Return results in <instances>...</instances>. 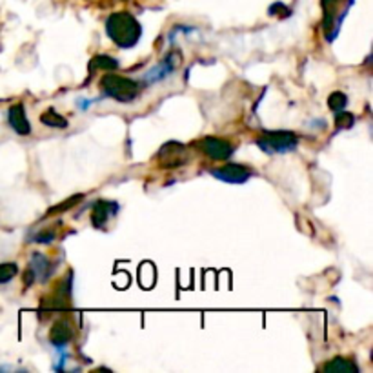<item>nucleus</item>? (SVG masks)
Listing matches in <instances>:
<instances>
[{
  "label": "nucleus",
  "instance_id": "f03ea898",
  "mask_svg": "<svg viewBox=\"0 0 373 373\" xmlns=\"http://www.w3.org/2000/svg\"><path fill=\"white\" fill-rule=\"evenodd\" d=\"M100 89H102L104 97L122 104L133 102L140 93L139 82H135V80H131V78L128 77L115 75V73L104 75L102 80H100Z\"/></svg>",
  "mask_w": 373,
  "mask_h": 373
},
{
  "label": "nucleus",
  "instance_id": "7ed1b4c3",
  "mask_svg": "<svg viewBox=\"0 0 373 373\" xmlns=\"http://www.w3.org/2000/svg\"><path fill=\"white\" fill-rule=\"evenodd\" d=\"M299 144V139H297L295 133L284 130L277 131H264V135L257 139V146L260 150H264L266 153H288V151H293Z\"/></svg>",
  "mask_w": 373,
  "mask_h": 373
},
{
  "label": "nucleus",
  "instance_id": "2eb2a0df",
  "mask_svg": "<svg viewBox=\"0 0 373 373\" xmlns=\"http://www.w3.org/2000/svg\"><path fill=\"white\" fill-rule=\"evenodd\" d=\"M346 104H348V97H346V93H342V91H333V93L328 97V106H330V109L335 111V113L346 108Z\"/></svg>",
  "mask_w": 373,
  "mask_h": 373
},
{
  "label": "nucleus",
  "instance_id": "39448f33",
  "mask_svg": "<svg viewBox=\"0 0 373 373\" xmlns=\"http://www.w3.org/2000/svg\"><path fill=\"white\" fill-rule=\"evenodd\" d=\"M201 150L213 161H228L229 157L234 155L235 146L226 139L206 137V139L201 140Z\"/></svg>",
  "mask_w": 373,
  "mask_h": 373
},
{
  "label": "nucleus",
  "instance_id": "20e7f679",
  "mask_svg": "<svg viewBox=\"0 0 373 373\" xmlns=\"http://www.w3.org/2000/svg\"><path fill=\"white\" fill-rule=\"evenodd\" d=\"M215 179L226 182V184H244L253 175V171L242 164H226V166L215 168L210 171Z\"/></svg>",
  "mask_w": 373,
  "mask_h": 373
},
{
  "label": "nucleus",
  "instance_id": "f257e3e1",
  "mask_svg": "<svg viewBox=\"0 0 373 373\" xmlns=\"http://www.w3.org/2000/svg\"><path fill=\"white\" fill-rule=\"evenodd\" d=\"M106 33L115 46L130 49L139 44L140 36H142V27L135 16H131L130 13H115L106 22Z\"/></svg>",
  "mask_w": 373,
  "mask_h": 373
},
{
  "label": "nucleus",
  "instance_id": "423d86ee",
  "mask_svg": "<svg viewBox=\"0 0 373 373\" xmlns=\"http://www.w3.org/2000/svg\"><path fill=\"white\" fill-rule=\"evenodd\" d=\"M73 339H75V326L69 319H58L49 330V342L55 348L68 346Z\"/></svg>",
  "mask_w": 373,
  "mask_h": 373
},
{
  "label": "nucleus",
  "instance_id": "f8f14e48",
  "mask_svg": "<svg viewBox=\"0 0 373 373\" xmlns=\"http://www.w3.org/2000/svg\"><path fill=\"white\" fill-rule=\"evenodd\" d=\"M89 68L104 69V71H115V69L119 68V63H117V58L109 57V55H99V57H95L93 60H91Z\"/></svg>",
  "mask_w": 373,
  "mask_h": 373
},
{
  "label": "nucleus",
  "instance_id": "4468645a",
  "mask_svg": "<svg viewBox=\"0 0 373 373\" xmlns=\"http://www.w3.org/2000/svg\"><path fill=\"white\" fill-rule=\"evenodd\" d=\"M19 273V266L15 262H2L0 264V284H8Z\"/></svg>",
  "mask_w": 373,
  "mask_h": 373
},
{
  "label": "nucleus",
  "instance_id": "0eeeda50",
  "mask_svg": "<svg viewBox=\"0 0 373 373\" xmlns=\"http://www.w3.org/2000/svg\"><path fill=\"white\" fill-rule=\"evenodd\" d=\"M8 122H10L11 130L19 133V135H30L32 133V124L26 117V108L24 104H15L8 109Z\"/></svg>",
  "mask_w": 373,
  "mask_h": 373
},
{
  "label": "nucleus",
  "instance_id": "dca6fc26",
  "mask_svg": "<svg viewBox=\"0 0 373 373\" xmlns=\"http://www.w3.org/2000/svg\"><path fill=\"white\" fill-rule=\"evenodd\" d=\"M355 122V117L352 113H348V111H337L335 113V126H337L339 130H350Z\"/></svg>",
  "mask_w": 373,
  "mask_h": 373
},
{
  "label": "nucleus",
  "instance_id": "9d476101",
  "mask_svg": "<svg viewBox=\"0 0 373 373\" xmlns=\"http://www.w3.org/2000/svg\"><path fill=\"white\" fill-rule=\"evenodd\" d=\"M30 270L33 271L35 275V279L38 280H46L49 275H52V262L46 259V255L41 253H33L32 255V266H30Z\"/></svg>",
  "mask_w": 373,
  "mask_h": 373
},
{
  "label": "nucleus",
  "instance_id": "ddd939ff",
  "mask_svg": "<svg viewBox=\"0 0 373 373\" xmlns=\"http://www.w3.org/2000/svg\"><path fill=\"white\" fill-rule=\"evenodd\" d=\"M139 279L146 290H150L151 286H153V282H155V268H153V264H150V262H144V264L140 266Z\"/></svg>",
  "mask_w": 373,
  "mask_h": 373
},
{
  "label": "nucleus",
  "instance_id": "6e6552de",
  "mask_svg": "<svg viewBox=\"0 0 373 373\" xmlns=\"http://www.w3.org/2000/svg\"><path fill=\"white\" fill-rule=\"evenodd\" d=\"M119 212V204L111 201H99L95 203L93 212H91V224L95 228H104L111 217H115Z\"/></svg>",
  "mask_w": 373,
  "mask_h": 373
},
{
  "label": "nucleus",
  "instance_id": "1a4fd4ad",
  "mask_svg": "<svg viewBox=\"0 0 373 373\" xmlns=\"http://www.w3.org/2000/svg\"><path fill=\"white\" fill-rule=\"evenodd\" d=\"M322 370L330 373H359L361 372V368H359L357 364L353 363L352 359H346V357H335L333 361L324 364Z\"/></svg>",
  "mask_w": 373,
  "mask_h": 373
},
{
  "label": "nucleus",
  "instance_id": "f3484780",
  "mask_svg": "<svg viewBox=\"0 0 373 373\" xmlns=\"http://www.w3.org/2000/svg\"><path fill=\"white\" fill-rule=\"evenodd\" d=\"M33 240H35L36 244H49L55 240V234H53V231H41Z\"/></svg>",
  "mask_w": 373,
  "mask_h": 373
},
{
  "label": "nucleus",
  "instance_id": "9b49d317",
  "mask_svg": "<svg viewBox=\"0 0 373 373\" xmlns=\"http://www.w3.org/2000/svg\"><path fill=\"white\" fill-rule=\"evenodd\" d=\"M41 122L44 126H47V128H57V130H64V128L69 126L68 119L63 117V115H58L53 108H49L47 111H44V113L41 115Z\"/></svg>",
  "mask_w": 373,
  "mask_h": 373
}]
</instances>
